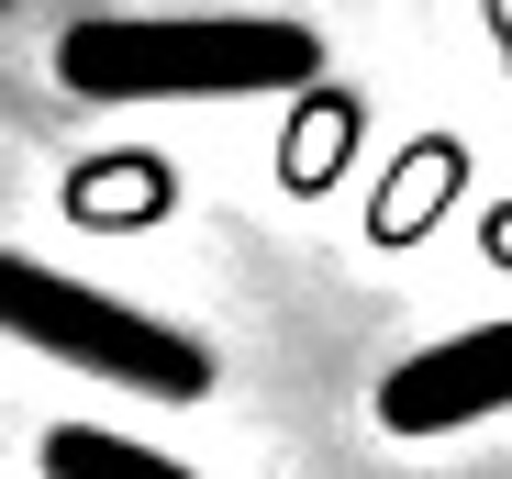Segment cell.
I'll use <instances>...</instances> for the list:
<instances>
[{
  "instance_id": "7",
  "label": "cell",
  "mask_w": 512,
  "mask_h": 479,
  "mask_svg": "<svg viewBox=\"0 0 512 479\" xmlns=\"http://www.w3.org/2000/svg\"><path fill=\"white\" fill-rule=\"evenodd\" d=\"M346 134H357V112H346V101H323V112H312V123L290 134V156H279V179H290V190H323L334 168H346Z\"/></svg>"
},
{
  "instance_id": "1",
  "label": "cell",
  "mask_w": 512,
  "mask_h": 479,
  "mask_svg": "<svg viewBox=\"0 0 512 479\" xmlns=\"http://www.w3.org/2000/svg\"><path fill=\"white\" fill-rule=\"evenodd\" d=\"M78 101H268L323 78V34L279 12H101L56 34Z\"/></svg>"
},
{
  "instance_id": "2",
  "label": "cell",
  "mask_w": 512,
  "mask_h": 479,
  "mask_svg": "<svg viewBox=\"0 0 512 479\" xmlns=\"http://www.w3.org/2000/svg\"><path fill=\"white\" fill-rule=\"evenodd\" d=\"M0 335H23L34 357H67L90 379H123L145 402H201L212 390V357L179 324H156V312L67 279V268H34V257H0Z\"/></svg>"
},
{
  "instance_id": "5",
  "label": "cell",
  "mask_w": 512,
  "mask_h": 479,
  "mask_svg": "<svg viewBox=\"0 0 512 479\" xmlns=\"http://www.w3.org/2000/svg\"><path fill=\"white\" fill-rule=\"evenodd\" d=\"M45 479H190V468L134 446V435H112V424H56L45 435Z\"/></svg>"
},
{
  "instance_id": "9",
  "label": "cell",
  "mask_w": 512,
  "mask_h": 479,
  "mask_svg": "<svg viewBox=\"0 0 512 479\" xmlns=\"http://www.w3.org/2000/svg\"><path fill=\"white\" fill-rule=\"evenodd\" d=\"M490 45H501V67H512V0H490Z\"/></svg>"
},
{
  "instance_id": "8",
  "label": "cell",
  "mask_w": 512,
  "mask_h": 479,
  "mask_svg": "<svg viewBox=\"0 0 512 479\" xmlns=\"http://www.w3.org/2000/svg\"><path fill=\"white\" fill-rule=\"evenodd\" d=\"M490 257H501V268H512V201H501V212H490Z\"/></svg>"
},
{
  "instance_id": "4",
  "label": "cell",
  "mask_w": 512,
  "mask_h": 479,
  "mask_svg": "<svg viewBox=\"0 0 512 479\" xmlns=\"http://www.w3.org/2000/svg\"><path fill=\"white\" fill-rule=\"evenodd\" d=\"M457 190H468V145H457V134H412L401 168H390L379 201H368V234H379V246H423Z\"/></svg>"
},
{
  "instance_id": "6",
  "label": "cell",
  "mask_w": 512,
  "mask_h": 479,
  "mask_svg": "<svg viewBox=\"0 0 512 479\" xmlns=\"http://www.w3.org/2000/svg\"><path fill=\"white\" fill-rule=\"evenodd\" d=\"M156 201H167V168H78V179H67V212H78V223L156 212Z\"/></svg>"
},
{
  "instance_id": "3",
  "label": "cell",
  "mask_w": 512,
  "mask_h": 479,
  "mask_svg": "<svg viewBox=\"0 0 512 479\" xmlns=\"http://www.w3.org/2000/svg\"><path fill=\"white\" fill-rule=\"evenodd\" d=\"M479 413H512V324H468L435 335L423 357H401L379 379V424L390 435H457Z\"/></svg>"
}]
</instances>
